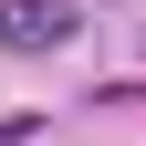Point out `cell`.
<instances>
[{
  "label": "cell",
  "mask_w": 146,
  "mask_h": 146,
  "mask_svg": "<svg viewBox=\"0 0 146 146\" xmlns=\"http://www.w3.org/2000/svg\"><path fill=\"white\" fill-rule=\"evenodd\" d=\"M73 21H84L73 0H11L0 11V42L11 52H52V42H73Z\"/></svg>",
  "instance_id": "1"
}]
</instances>
